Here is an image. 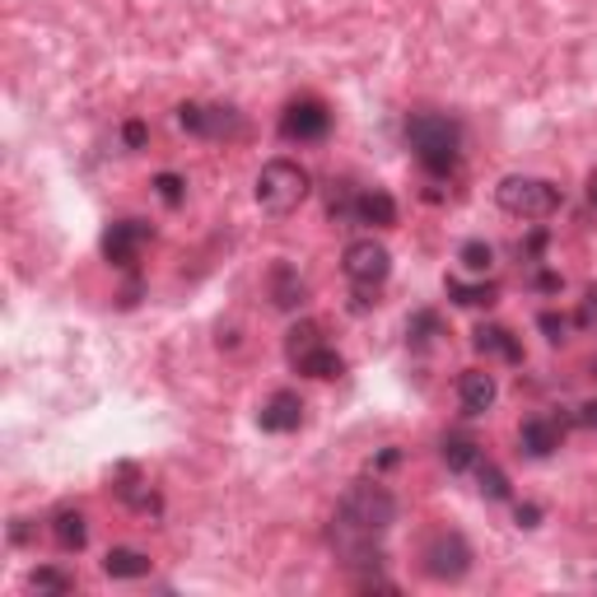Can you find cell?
Returning a JSON list of instances; mask_svg holds the SVG:
<instances>
[{"instance_id": "1", "label": "cell", "mask_w": 597, "mask_h": 597, "mask_svg": "<svg viewBox=\"0 0 597 597\" xmlns=\"http://www.w3.org/2000/svg\"><path fill=\"white\" fill-rule=\"evenodd\" d=\"M392 523H397V495L379 481H355L327 523V542L351 570H373L383 564V537Z\"/></svg>"}, {"instance_id": "2", "label": "cell", "mask_w": 597, "mask_h": 597, "mask_svg": "<svg viewBox=\"0 0 597 597\" xmlns=\"http://www.w3.org/2000/svg\"><path fill=\"white\" fill-rule=\"evenodd\" d=\"M406 145L430 178H453L462 164V127L448 113H430V107L411 113L406 117Z\"/></svg>"}, {"instance_id": "3", "label": "cell", "mask_w": 597, "mask_h": 597, "mask_svg": "<svg viewBox=\"0 0 597 597\" xmlns=\"http://www.w3.org/2000/svg\"><path fill=\"white\" fill-rule=\"evenodd\" d=\"M313 192V178L304 164L294 160H266L262 173H257V206L266 215H290L308 201Z\"/></svg>"}, {"instance_id": "4", "label": "cell", "mask_w": 597, "mask_h": 597, "mask_svg": "<svg viewBox=\"0 0 597 597\" xmlns=\"http://www.w3.org/2000/svg\"><path fill=\"white\" fill-rule=\"evenodd\" d=\"M495 201H499V211L513 215V219H551L564 206V192L556 182H546V178L509 173V178H499Z\"/></svg>"}, {"instance_id": "5", "label": "cell", "mask_w": 597, "mask_h": 597, "mask_svg": "<svg viewBox=\"0 0 597 597\" xmlns=\"http://www.w3.org/2000/svg\"><path fill=\"white\" fill-rule=\"evenodd\" d=\"M345 280L355 285V308H369V304H379V294L383 290V280L392 276V253L379 243V239H355L351 247H345Z\"/></svg>"}, {"instance_id": "6", "label": "cell", "mask_w": 597, "mask_h": 597, "mask_svg": "<svg viewBox=\"0 0 597 597\" xmlns=\"http://www.w3.org/2000/svg\"><path fill=\"white\" fill-rule=\"evenodd\" d=\"M327 131H332V107L318 93H298L280 107V140H290V145H318Z\"/></svg>"}, {"instance_id": "7", "label": "cell", "mask_w": 597, "mask_h": 597, "mask_svg": "<svg viewBox=\"0 0 597 597\" xmlns=\"http://www.w3.org/2000/svg\"><path fill=\"white\" fill-rule=\"evenodd\" d=\"M178 127L187 136H201V140H239L243 136V113L239 107H225V103H178Z\"/></svg>"}, {"instance_id": "8", "label": "cell", "mask_w": 597, "mask_h": 597, "mask_svg": "<svg viewBox=\"0 0 597 597\" xmlns=\"http://www.w3.org/2000/svg\"><path fill=\"white\" fill-rule=\"evenodd\" d=\"M420 560H425V574L434 579V584H458V579H467V570H471V546H467L462 532L444 528L425 542Z\"/></svg>"}, {"instance_id": "9", "label": "cell", "mask_w": 597, "mask_h": 597, "mask_svg": "<svg viewBox=\"0 0 597 597\" xmlns=\"http://www.w3.org/2000/svg\"><path fill=\"white\" fill-rule=\"evenodd\" d=\"M154 239V225L150 219H140V215H127V219H113L103 233V257L122 266V271H131L136 257H140V247H145Z\"/></svg>"}, {"instance_id": "10", "label": "cell", "mask_w": 597, "mask_h": 597, "mask_svg": "<svg viewBox=\"0 0 597 597\" xmlns=\"http://www.w3.org/2000/svg\"><path fill=\"white\" fill-rule=\"evenodd\" d=\"M564 430H570V420L556 411L528 416L523 425H518V453H528V458H551V453L564 448Z\"/></svg>"}, {"instance_id": "11", "label": "cell", "mask_w": 597, "mask_h": 597, "mask_svg": "<svg viewBox=\"0 0 597 597\" xmlns=\"http://www.w3.org/2000/svg\"><path fill=\"white\" fill-rule=\"evenodd\" d=\"M257 425L266 434H294L298 425H304V397L290 392V388L271 392V397L262 402V411H257Z\"/></svg>"}, {"instance_id": "12", "label": "cell", "mask_w": 597, "mask_h": 597, "mask_svg": "<svg viewBox=\"0 0 597 597\" xmlns=\"http://www.w3.org/2000/svg\"><path fill=\"white\" fill-rule=\"evenodd\" d=\"M113 495H117L127 509H136V513H160V509H164V499L150 491V481L136 471V462H122V467L113 471Z\"/></svg>"}, {"instance_id": "13", "label": "cell", "mask_w": 597, "mask_h": 597, "mask_svg": "<svg viewBox=\"0 0 597 597\" xmlns=\"http://www.w3.org/2000/svg\"><path fill=\"white\" fill-rule=\"evenodd\" d=\"M499 397V383H495V373H485V369H467L462 379H458V402H462V416H485L495 406Z\"/></svg>"}, {"instance_id": "14", "label": "cell", "mask_w": 597, "mask_h": 597, "mask_svg": "<svg viewBox=\"0 0 597 597\" xmlns=\"http://www.w3.org/2000/svg\"><path fill=\"white\" fill-rule=\"evenodd\" d=\"M355 225L365 229H392L397 225V201L383 187H365V192L355 196Z\"/></svg>"}, {"instance_id": "15", "label": "cell", "mask_w": 597, "mask_h": 597, "mask_svg": "<svg viewBox=\"0 0 597 597\" xmlns=\"http://www.w3.org/2000/svg\"><path fill=\"white\" fill-rule=\"evenodd\" d=\"M471 345H477L481 355H499L505 365H523V345H518V336L499 322H481L477 332H471Z\"/></svg>"}, {"instance_id": "16", "label": "cell", "mask_w": 597, "mask_h": 597, "mask_svg": "<svg viewBox=\"0 0 597 597\" xmlns=\"http://www.w3.org/2000/svg\"><path fill=\"white\" fill-rule=\"evenodd\" d=\"M266 285H271V304H276V308H285V313L304 308L308 285H304V276H298L290 262H276V266H271V280H266Z\"/></svg>"}, {"instance_id": "17", "label": "cell", "mask_w": 597, "mask_h": 597, "mask_svg": "<svg viewBox=\"0 0 597 597\" xmlns=\"http://www.w3.org/2000/svg\"><path fill=\"white\" fill-rule=\"evenodd\" d=\"M52 537H56V546L61 551H85V542H89V518H85V509H56L52 513Z\"/></svg>"}, {"instance_id": "18", "label": "cell", "mask_w": 597, "mask_h": 597, "mask_svg": "<svg viewBox=\"0 0 597 597\" xmlns=\"http://www.w3.org/2000/svg\"><path fill=\"white\" fill-rule=\"evenodd\" d=\"M444 290H448V298H453L458 308H491L495 298H499L495 280H458V276H448Z\"/></svg>"}, {"instance_id": "19", "label": "cell", "mask_w": 597, "mask_h": 597, "mask_svg": "<svg viewBox=\"0 0 597 597\" xmlns=\"http://www.w3.org/2000/svg\"><path fill=\"white\" fill-rule=\"evenodd\" d=\"M439 458H444L448 471H477V462L485 458V453L471 434H444L439 439Z\"/></svg>"}, {"instance_id": "20", "label": "cell", "mask_w": 597, "mask_h": 597, "mask_svg": "<svg viewBox=\"0 0 597 597\" xmlns=\"http://www.w3.org/2000/svg\"><path fill=\"white\" fill-rule=\"evenodd\" d=\"M103 574H107V579H122V584H131V579H145V574H150V556L136 551V546H113V551L103 556Z\"/></svg>"}, {"instance_id": "21", "label": "cell", "mask_w": 597, "mask_h": 597, "mask_svg": "<svg viewBox=\"0 0 597 597\" xmlns=\"http://www.w3.org/2000/svg\"><path fill=\"white\" fill-rule=\"evenodd\" d=\"M294 369L298 373H308V379H336V373H345V359L332 351V345H313V351L308 355H298L294 359Z\"/></svg>"}, {"instance_id": "22", "label": "cell", "mask_w": 597, "mask_h": 597, "mask_svg": "<svg viewBox=\"0 0 597 597\" xmlns=\"http://www.w3.org/2000/svg\"><path fill=\"white\" fill-rule=\"evenodd\" d=\"M439 336H444V322H439L434 308L411 313V322H406V345H411V351H430Z\"/></svg>"}, {"instance_id": "23", "label": "cell", "mask_w": 597, "mask_h": 597, "mask_svg": "<svg viewBox=\"0 0 597 597\" xmlns=\"http://www.w3.org/2000/svg\"><path fill=\"white\" fill-rule=\"evenodd\" d=\"M458 262H462V271L467 276H491V266H495V247L485 243V239H467L458 247Z\"/></svg>"}, {"instance_id": "24", "label": "cell", "mask_w": 597, "mask_h": 597, "mask_svg": "<svg viewBox=\"0 0 597 597\" xmlns=\"http://www.w3.org/2000/svg\"><path fill=\"white\" fill-rule=\"evenodd\" d=\"M28 588L34 593H75V574L61 570V564H38V570L28 574Z\"/></svg>"}, {"instance_id": "25", "label": "cell", "mask_w": 597, "mask_h": 597, "mask_svg": "<svg viewBox=\"0 0 597 597\" xmlns=\"http://www.w3.org/2000/svg\"><path fill=\"white\" fill-rule=\"evenodd\" d=\"M313 345H322V327H318V322H308V318H304V322H294V327H290V336H285V359L294 365V359H298V355H308Z\"/></svg>"}, {"instance_id": "26", "label": "cell", "mask_w": 597, "mask_h": 597, "mask_svg": "<svg viewBox=\"0 0 597 597\" xmlns=\"http://www.w3.org/2000/svg\"><path fill=\"white\" fill-rule=\"evenodd\" d=\"M477 485H481V495H485V499H495V505L513 495V491H509V477H505V471H499L491 458H481V462H477Z\"/></svg>"}, {"instance_id": "27", "label": "cell", "mask_w": 597, "mask_h": 597, "mask_svg": "<svg viewBox=\"0 0 597 597\" xmlns=\"http://www.w3.org/2000/svg\"><path fill=\"white\" fill-rule=\"evenodd\" d=\"M355 187L351 182H332V192H327V215L336 219V225H355Z\"/></svg>"}, {"instance_id": "28", "label": "cell", "mask_w": 597, "mask_h": 597, "mask_svg": "<svg viewBox=\"0 0 597 597\" xmlns=\"http://www.w3.org/2000/svg\"><path fill=\"white\" fill-rule=\"evenodd\" d=\"M537 327H542V336L551 341V345H564V341H570V332H574V318H564V313H556V308H542L537 313Z\"/></svg>"}, {"instance_id": "29", "label": "cell", "mask_w": 597, "mask_h": 597, "mask_svg": "<svg viewBox=\"0 0 597 597\" xmlns=\"http://www.w3.org/2000/svg\"><path fill=\"white\" fill-rule=\"evenodd\" d=\"M154 196H160L164 201V206H182V201H187V182L178 178V173H154Z\"/></svg>"}, {"instance_id": "30", "label": "cell", "mask_w": 597, "mask_h": 597, "mask_svg": "<svg viewBox=\"0 0 597 597\" xmlns=\"http://www.w3.org/2000/svg\"><path fill=\"white\" fill-rule=\"evenodd\" d=\"M546 243H551V233H546V229H532L528 239L518 243V257H523L528 266H537V262H542V253H546Z\"/></svg>"}, {"instance_id": "31", "label": "cell", "mask_w": 597, "mask_h": 597, "mask_svg": "<svg viewBox=\"0 0 597 597\" xmlns=\"http://www.w3.org/2000/svg\"><path fill=\"white\" fill-rule=\"evenodd\" d=\"M122 145H127V150H145L150 145V122H140V117L122 122Z\"/></svg>"}, {"instance_id": "32", "label": "cell", "mask_w": 597, "mask_h": 597, "mask_svg": "<svg viewBox=\"0 0 597 597\" xmlns=\"http://www.w3.org/2000/svg\"><path fill=\"white\" fill-rule=\"evenodd\" d=\"M528 285H532V290H537V294H556V290L564 285V280H560L556 271H537V276H532V280H528Z\"/></svg>"}, {"instance_id": "33", "label": "cell", "mask_w": 597, "mask_h": 597, "mask_svg": "<svg viewBox=\"0 0 597 597\" xmlns=\"http://www.w3.org/2000/svg\"><path fill=\"white\" fill-rule=\"evenodd\" d=\"M574 327H597V290H588V294H584V308H579Z\"/></svg>"}, {"instance_id": "34", "label": "cell", "mask_w": 597, "mask_h": 597, "mask_svg": "<svg viewBox=\"0 0 597 597\" xmlns=\"http://www.w3.org/2000/svg\"><path fill=\"white\" fill-rule=\"evenodd\" d=\"M513 518H518V528H537V523H542V509H537V505H518Z\"/></svg>"}, {"instance_id": "35", "label": "cell", "mask_w": 597, "mask_h": 597, "mask_svg": "<svg viewBox=\"0 0 597 597\" xmlns=\"http://www.w3.org/2000/svg\"><path fill=\"white\" fill-rule=\"evenodd\" d=\"M574 425H584V430H597V402H584L574 411Z\"/></svg>"}, {"instance_id": "36", "label": "cell", "mask_w": 597, "mask_h": 597, "mask_svg": "<svg viewBox=\"0 0 597 597\" xmlns=\"http://www.w3.org/2000/svg\"><path fill=\"white\" fill-rule=\"evenodd\" d=\"M397 458H402V453H397V448H383V453H379V458H373V471H383V467H397Z\"/></svg>"}, {"instance_id": "37", "label": "cell", "mask_w": 597, "mask_h": 597, "mask_svg": "<svg viewBox=\"0 0 597 597\" xmlns=\"http://www.w3.org/2000/svg\"><path fill=\"white\" fill-rule=\"evenodd\" d=\"M588 206L597 211V173H588Z\"/></svg>"}, {"instance_id": "38", "label": "cell", "mask_w": 597, "mask_h": 597, "mask_svg": "<svg viewBox=\"0 0 597 597\" xmlns=\"http://www.w3.org/2000/svg\"><path fill=\"white\" fill-rule=\"evenodd\" d=\"M593 373H597V359H593Z\"/></svg>"}]
</instances>
